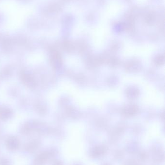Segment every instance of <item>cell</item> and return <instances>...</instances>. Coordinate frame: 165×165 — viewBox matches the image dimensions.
Segmentation results:
<instances>
[{"label":"cell","mask_w":165,"mask_h":165,"mask_svg":"<svg viewBox=\"0 0 165 165\" xmlns=\"http://www.w3.org/2000/svg\"><path fill=\"white\" fill-rule=\"evenodd\" d=\"M108 147L105 145L102 144L95 146L90 151V156L93 158H99L104 156L108 151Z\"/></svg>","instance_id":"cell-1"},{"label":"cell","mask_w":165,"mask_h":165,"mask_svg":"<svg viewBox=\"0 0 165 165\" xmlns=\"http://www.w3.org/2000/svg\"><path fill=\"white\" fill-rule=\"evenodd\" d=\"M151 151L152 158L156 162H160L164 160V152L160 144H154L151 147Z\"/></svg>","instance_id":"cell-2"},{"label":"cell","mask_w":165,"mask_h":165,"mask_svg":"<svg viewBox=\"0 0 165 165\" xmlns=\"http://www.w3.org/2000/svg\"><path fill=\"white\" fill-rule=\"evenodd\" d=\"M126 151L130 154H134L139 150V144L137 143H129L126 145Z\"/></svg>","instance_id":"cell-3"},{"label":"cell","mask_w":165,"mask_h":165,"mask_svg":"<svg viewBox=\"0 0 165 165\" xmlns=\"http://www.w3.org/2000/svg\"><path fill=\"white\" fill-rule=\"evenodd\" d=\"M124 153L121 150H116L113 153V157L115 160H120L124 157Z\"/></svg>","instance_id":"cell-4"},{"label":"cell","mask_w":165,"mask_h":165,"mask_svg":"<svg viewBox=\"0 0 165 165\" xmlns=\"http://www.w3.org/2000/svg\"><path fill=\"white\" fill-rule=\"evenodd\" d=\"M138 157L141 161H145L148 158L149 155L146 151H141L138 153Z\"/></svg>","instance_id":"cell-5"},{"label":"cell","mask_w":165,"mask_h":165,"mask_svg":"<svg viewBox=\"0 0 165 165\" xmlns=\"http://www.w3.org/2000/svg\"><path fill=\"white\" fill-rule=\"evenodd\" d=\"M124 165H138V162L134 159H128L126 160Z\"/></svg>","instance_id":"cell-6"},{"label":"cell","mask_w":165,"mask_h":165,"mask_svg":"<svg viewBox=\"0 0 165 165\" xmlns=\"http://www.w3.org/2000/svg\"><path fill=\"white\" fill-rule=\"evenodd\" d=\"M54 165H63V163L61 161H57L56 162L54 163Z\"/></svg>","instance_id":"cell-7"},{"label":"cell","mask_w":165,"mask_h":165,"mask_svg":"<svg viewBox=\"0 0 165 165\" xmlns=\"http://www.w3.org/2000/svg\"><path fill=\"white\" fill-rule=\"evenodd\" d=\"M102 165H110V164L109 163L106 162V163H104V164H103Z\"/></svg>","instance_id":"cell-8"},{"label":"cell","mask_w":165,"mask_h":165,"mask_svg":"<svg viewBox=\"0 0 165 165\" xmlns=\"http://www.w3.org/2000/svg\"><path fill=\"white\" fill-rule=\"evenodd\" d=\"M73 165H82L81 164H80L79 163H74V164H73Z\"/></svg>","instance_id":"cell-9"}]
</instances>
